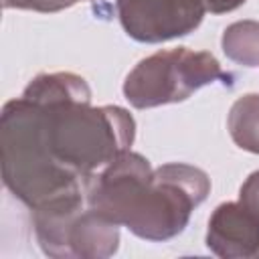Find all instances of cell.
<instances>
[{"mask_svg": "<svg viewBox=\"0 0 259 259\" xmlns=\"http://www.w3.org/2000/svg\"><path fill=\"white\" fill-rule=\"evenodd\" d=\"M239 202H243L259 221V170L251 172L239 188Z\"/></svg>", "mask_w": 259, "mask_h": 259, "instance_id": "8fae6325", "label": "cell"}, {"mask_svg": "<svg viewBox=\"0 0 259 259\" xmlns=\"http://www.w3.org/2000/svg\"><path fill=\"white\" fill-rule=\"evenodd\" d=\"M115 12L130 38L158 45L194 32L206 8L202 0H115Z\"/></svg>", "mask_w": 259, "mask_h": 259, "instance_id": "8992f818", "label": "cell"}, {"mask_svg": "<svg viewBox=\"0 0 259 259\" xmlns=\"http://www.w3.org/2000/svg\"><path fill=\"white\" fill-rule=\"evenodd\" d=\"M221 47L229 61L249 69L259 67V22L237 20L229 24L223 32Z\"/></svg>", "mask_w": 259, "mask_h": 259, "instance_id": "9c48e42d", "label": "cell"}, {"mask_svg": "<svg viewBox=\"0 0 259 259\" xmlns=\"http://www.w3.org/2000/svg\"><path fill=\"white\" fill-rule=\"evenodd\" d=\"M227 130L241 150L259 154V93H247L231 105Z\"/></svg>", "mask_w": 259, "mask_h": 259, "instance_id": "ba28073f", "label": "cell"}, {"mask_svg": "<svg viewBox=\"0 0 259 259\" xmlns=\"http://www.w3.org/2000/svg\"><path fill=\"white\" fill-rule=\"evenodd\" d=\"M206 12L210 14H225V12H233L239 6H243L247 0H202Z\"/></svg>", "mask_w": 259, "mask_h": 259, "instance_id": "7c38bea8", "label": "cell"}, {"mask_svg": "<svg viewBox=\"0 0 259 259\" xmlns=\"http://www.w3.org/2000/svg\"><path fill=\"white\" fill-rule=\"evenodd\" d=\"M30 101L40 107L42 136L51 156L79 178H91L121 152L132 150L136 119L119 105L95 107L91 97Z\"/></svg>", "mask_w": 259, "mask_h": 259, "instance_id": "7a4b0ae2", "label": "cell"}, {"mask_svg": "<svg viewBox=\"0 0 259 259\" xmlns=\"http://www.w3.org/2000/svg\"><path fill=\"white\" fill-rule=\"evenodd\" d=\"M32 212L38 247L55 259H107L119 249V225L87 202V190Z\"/></svg>", "mask_w": 259, "mask_h": 259, "instance_id": "5b68a950", "label": "cell"}, {"mask_svg": "<svg viewBox=\"0 0 259 259\" xmlns=\"http://www.w3.org/2000/svg\"><path fill=\"white\" fill-rule=\"evenodd\" d=\"M79 0H2L6 10H34V12H61L77 4Z\"/></svg>", "mask_w": 259, "mask_h": 259, "instance_id": "30bf717a", "label": "cell"}, {"mask_svg": "<svg viewBox=\"0 0 259 259\" xmlns=\"http://www.w3.org/2000/svg\"><path fill=\"white\" fill-rule=\"evenodd\" d=\"M208 194L210 178L204 170L184 162L154 170L148 158L132 150L87 180V202L95 210L152 243L178 237Z\"/></svg>", "mask_w": 259, "mask_h": 259, "instance_id": "6da1fadb", "label": "cell"}, {"mask_svg": "<svg viewBox=\"0 0 259 259\" xmlns=\"http://www.w3.org/2000/svg\"><path fill=\"white\" fill-rule=\"evenodd\" d=\"M223 81L231 85L214 55L186 47L164 49L142 59L123 81V97L136 109H152L186 101L198 89Z\"/></svg>", "mask_w": 259, "mask_h": 259, "instance_id": "277c9868", "label": "cell"}, {"mask_svg": "<svg viewBox=\"0 0 259 259\" xmlns=\"http://www.w3.org/2000/svg\"><path fill=\"white\" fill-rule=\"evenodd\" d=\"M0 156L4 186L30 210L87 190L89 178L75 176L51 156L42 136L40 107L24 95L2 107Z\"/></svg>", "mask_w": 259, "mask_h": 259, "instance_id": "3957f363", "label": "cell"}, {"mask_svg": "<svg viewBox=\"0 0 259 259\" xmlns=\"http://www.w3.org/2000/svg\"><path fill=\"white\" fill-rule=\"evenodd\" d=\"M208 251L221 259H249L259 255V221L243 202L219 204L206 227Z\"/></svg>", "mask_w": 259, "mask_h": 259, "instance_id": "52a82bcc", "label": "cell"}]
</instances>
